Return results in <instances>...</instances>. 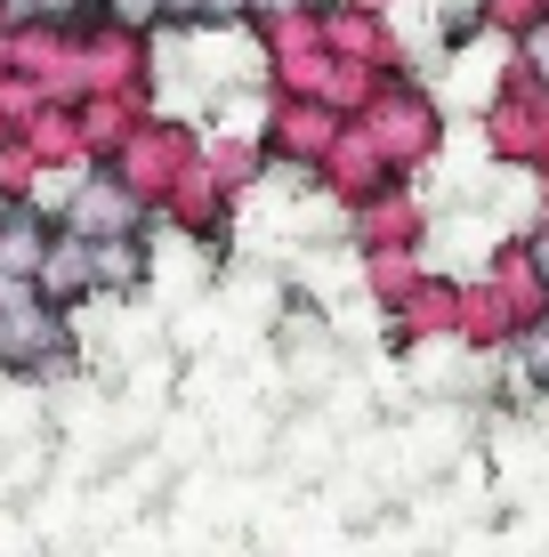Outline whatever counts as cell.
<instances>
[{
    "mask_svg": "<svg viewBox=\"0 0 549 557\" xmlns=\"http://www.w3.org/2000/svg\"><path fill=\"white\" fill-rule=\"evenodd\" d=\"M509 363H517V396H549V315L517 339V356H509Z\"/></svg>",
    "mask_w": 549,
    "mask_h": 557,
    "instance_id": "23",
    "label": "cell"
},
{
    "mask_svg": "<svg viewBox=\"0 0 549 557\" xmlns=\"http://www.w3.org/2000/svg\"><path fill=\"white\" fill-rule=\"evenodd\" d=\"M477 9H485V33H494L501 49H517L525 33H541V25H549L541 0H477Z\"/></svg>",
    "mask_w": 549,
    "mask_h": 557,
    "instance_id": "22",
    "label": "cell"
},
{
    "mask_svg": "<svg viewBox=\"0 0 549 557\" xmlns=\"http://www.w3.org/2000/svg\"><path fill=\"white\" fill-rule=\"evenodd\" d=\"M541 9H549V0H541Z\"/></svg>",
    "mask_w": 549,
    "mask_h": 557,
    "instance_id": "27",
    "label": "cell"
},
{
    "mask_svg": "<svg viewBox=\"0 0 549 557\" xmlns=\"http://www.w3.org/2000/svg\"><path fill=\"white\" fill-rule=\"evenodd\" d=\"M202 170H211V178H219L235 202H251L259 186L275 178L267 146H259V138H242V129H219V138H202Z\"/></svg>",
    "mask_w": 549,
    "mask_h": 557,
    "instance_id": "17",
    "label": "cell"
},
{
    "mask_svg": "<svg viewBox=\"0 0 549 557\" xmlns=\"http://www.w3.org/2000/svg\"><path fill=\"white\" fill-rule=\"evenodd\" d=\"M98 251V299H138L154 283V243L146 235H122V243H89Z\"/></svg>",
    "mask_w": 549,
    "mask_h": 557,
    "instance_id": "20",
    "label": "cell"
},
{
    "mask_svg": "<svg viewBox=\"0 0 549 557\" xmlns=\"http://www.w3.org/2000/svg\"><path fill=\"white\" fill-rule=\"evenodd\" d=\"M509 65H517L525 82H541V89H549V25H541V33H525V41L509 49Z\"/></svg>",
    "mask_w": 549,
    "mask_h": 557,
    "instance_id": "25",
    "label": "cell"
},
{
    "mask_svg": "<svg viewBox=\"0 0 549 557\" xmlns=\"http://www.w3.org/2000/svg\"><path fill=\"white\" fill-rule=\"evenodd\" d=\"M154 226H170V235L186 243V251H235V226H242V202L226 195V186L211 178V170H186L178 186H170V202L154 210Z\"/></svg>",
    "mask_w": 549,
    "mask_h": 557,
    "instance_id": "8",
    "label": "cell"
},
{
    "mask_svg": "<svg viewBox=\"0 0 549 557\" xmlns=\"http://www.w3.org/2000/svg\"><path fill=\"white\" fill-rule=\"evenodd\" d=\"M364 129L380 138V153H388L396 178H421V170L452 146V113H445V98L421 82V73L388 82V89H380V106L364 113Z\"/></svg>",
    "mask_w": 549,
    "mask_h": 557,
    "instance_id": "2",
    "label": "cell"
},
{
    "mask_svg": "<svg viewBox=\"0 0 549 557\" xmlns=\"http://www.w3.org/2000/svg\"><path fill=\"white\" fill-rule=\"evenodd\" d=\"M57 251V219L49 210H0V283H41V267Z\"/></svg>",
    "mask_w": 549,
    "mask_h": 557,
    "instance_id": "15",
    "label": "cell"
},
{
    "mask_svg": "<svg viewBox=\"0 0 549 557\" xmlns=\"http://www.w3.org/2000/svg\"><path fill=\"white\" fill-rule=\"evenodd\" d=\"M178 0H105V25H129V33H170Z\"/></svg>",
    "mask_w": 549,
    "mask_h": 557,
    "instance_id": "24",
    "label": "cell"
},
{
    "mask_svg": "<svg viewBox=\"0 0 549 557\" xmlns=\"http://www.w3.org/2000/svg\"><path fill=\"white\" fill-rule=\"evenodd\" d=\"M428 235H437V210H428L421 186H388L380 202H364V210H348V251L364 259V251H428Z\"/></svg>",
    "mask_w": 549,
    "mask_h": 557,
    "instance_id": "10",
    "label": "cell"
},
{
    "mask_svg": "<svg viewBox=\"0 0 549 557\" xmlns=\"http://www.w3.org/2000/svg\"><path fill=\"white\" fill-rule=\"evenodd\" d=\"M534 332V323H525V307L501 292L494 275H461V339H452V348L461 356H477V363H494V356H517V339Z\"/></svg>",
    "mask_w": 549,
    "mask_h": 557,
    "instance_id": "11",
    "label": "cell"
},
{
    "mask_svg": "<svg viewBox=\"0 0 549 557\" xmlns=\"http://www.w3.org/2000/svg\"><path fill=\"white\" fill-rule=\"evenodd\" d=\"M16 138H25L33 153H41V170H49V178H82V170H89V146H82V113H73V106H41L25 129H16Z\"/></svg>",
    "mask_w": 549,
    "mask_h": 557,
    "instance_id": "18",
    "label": "cell"
},
{
    "mask_svg": "<svg viewBox=\"0 0 549 557\" xmlns=\"http://www.w3.org/2000/svg\"><path fill=\"white\" fill-rule=\"evenodd\" d=\"M57 226H65V235H82V243H122V235H154V210L129 195L113 170H82Z\"/></svg>",
    "mask_w": 549,
    "mask_h": 557,
    "instance_id": "9",
    "label": "cell"
},
{
    "mask_svg": "<svg viewBox=\"0 0 549 557\" xmlns=\"http://www.w3.org/2000/svg\"><path fill=\"white\" fill-rule=\"evenodd\" d=\"M73 113H82V146H89V170H113L122 162V146L146 129V98H73Z\"/></svg>",
    "mask_w": 549,
    "mask_h": 557,
    "instance_id": "14",
    "label": "cell"
},
{
    "mask_svg": "<svg viewBox=\"0 0 549 557\" xmlns=\"http://www.w3.org/2000/svg\"><path fill=\"white\" fill-rule=\"evenodd\" d=\"M348 138V113H332L324 98H275L267 106V162L283 170V178H308L332 162V146Z\"/></svg>",
    "mask_w": 549,
    "mask_h": 557,
    "instance_id": "7",
    "label": "cell"
},
{
    "mask_svg": "<svg viewBox=\"0 0 549 557\" xmlns=\"http://www.w3.org/2000/svg\"><path fill=\"white\" fill-rule=\"evenodd\" d=\"M195 162H202V129L154 106V113H146V129H138L129 146H122L113 178H122V186H129V195H138L146 210H162V202H170V186H178V178H186Z\"/></svg>",
    "mask_w": 549,
    "mask_h": 557,
    "instance_id": "5",
    "label": "cell"
},
{
    "mask_svg": "<svg viewBox=\"0 0 549 557\" xmlns=\"http://www.w3.org/2000/svg\"><path fill=\"white\" fill-rule=\"evenodd\" d=\"M9 73H16V25L0 16V82H9Z\"/></svg>",
    "mask_w": 549,
    "mask_h": 557,
    "instance_id": "26",
    "label": "cell"
},
{
    "mask_svg": "<svg viewBox=\"0 0 549 557\" xmlns=\"http://www.w3.org/2000/svg\"><path fill=\"white\" fill-rule=\"evenodd\" d=\"M49 307H65V315H82L89 299H98V251H89L82 235H65L57 226V251H49V267H41V283H33Z\"/></svg>",
    "mask_w": 549,
    "mask_h": 557,
    "instance_id": "16",
    "label": "cell"
},
{
    "mask_svg": "<svg viewBox=\"0 0 549 557\" xmlns=\"http://www.w3.org/2000/svg\"><path fill=\"white\" fill-rule=\"evenodd\" d=\"M251 41H259V82H267L275 98H324V82H332L324 0H308V9H291V16H275V25H259Z\"/></svg>",
    "mask_w": 549,
    "mask_h": 557,
    "instance_id": "4",
    "label": "cell"
},
{
    "mask_svg": "<svg viewBox=\"0 0 549 557\" xmlns=\"http://www.w3.org/2000/svg\"><path fill=\"white\" fill-rule=\"evenodd\" d=\"M380 89H388V73H380V65H355V57H332L324 106H332V113H348V122H364V113L380 106Z\"/></svg>",
    "mask_w": 549,
    "mask_h": 557,
    "instance_id": "21",
    "label": "cell"
},
{
    "mask_svg": "<svg viewBox=\"0 0 549 557\" xmlns=\"http://www.w3.org/2000/svg\"><path fill=\"white\" fill-rule=\"evenodd\" d=\"M154 82H162V57H154V33H129V25H98L82 33V98H146L154 106Z\"/></svg>",
    "mask_w": 549,
    "mask_h": 557,
    "instance_id": "6",
    "label": "cell"
},
{
    "mask_svg": "<svg viewBox=\"0 0 549 557\" xmlns=\"http://www.w3.org/2000/svg\"><path fill=\"white\" fill-rule=\"evenodd\" d=\"M73 315L49 307L33 283H0V380H65L73 372Z\"/></svg>",
    "mask_w": 549,
    "mask_h": 557,
    "instance_id": "1",
    "label": "cell"
},
{
    "mask_svg": "<svg viewBox=\"0 0 549 557\" xmlns=\"http://www.w3.org/2000/svg\"><path fill=\"white\" fill-rule=\"evenodd\" d=\"M380 339L396 356H428V348H445V339H461V275H428L404 307H388Z\"/></svg>",
    "mask_w": 549,
    "mask_h": 557,
    "instance_id": "12",
    "label": "cell"
},
{
    "mask_svg": "<svg viewBox=\"0 0 549 557\" xmlns=\"http://www.w3.org/2000/svg\"><path fill=\"white\" fill-rule=\"evenodd\" d=\"M485 129V153H494L501 170H517V178H549V89L525 82L517 65H501L494 98L477 113Z\"/></svg>",
    "mask_w": 549,
    "mask_h": 557,
    "instance_id": "3",
    "label": "cell"
},
{
    "mask_svg": "<svg viewBox=\"0 0 549 557\" xmlns=\"http://www.w3.org/2000/svg\"><path fill=\"white\" fill-rule=\"evenodd\" d=\"M315 186H324V195L339 202V210H364V202H380L388 186H404L388 170V153H380V138H372L364 122H348V138L332 146V162L315 170Z\"/></svg>",
    "mask_w": 549,
    "mask_h": 557,
    "instance_id": "13",
    "label": "cell"
},
{
    "mask_svg": "<svg viewBox=\"0 0 549 557\" xmlns=\"http://www.w3.org/2000/svg\"><path fill=\"white\" fill-rule=\"evenodd\" d=\"M428 275H437L428 251H364V259H355V283H364V299L380 307V315H388V307H404Z\"/></svg>",
    "mask_w": 549,
    "mask_h": 557,
    "instance_id": "19",
    "label": "cell"
}]
</instances>
